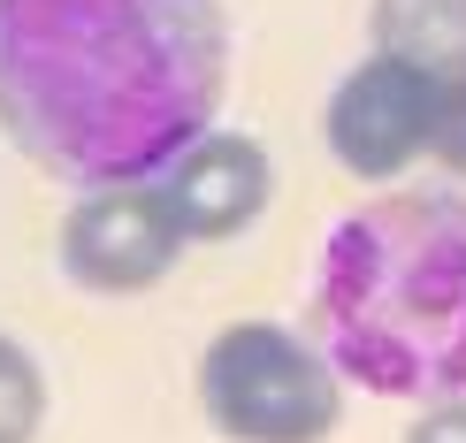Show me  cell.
<instances>
[{
	"mask_svg": "<svg viewBox=\"0 0 466 443\" xmlns=\"http://www.w3.org/2000/svg\"><path fill=\"white\" fill-rule=\"evenodd\" d=\"M429 161L443 168V176L466 184V69H451V76H443V92H436V138H429Z\"/></svg>",
	"mask_w": 466,
	"mask_h": 443,
	"instance_id": "9c48e42d",
	"label": "cell"
},
{
	"mask_svg": "<svg viewBox=\"0 0 466 443\" xmlns=\"http://www.w3.org/2000/svg\"><path fill=\"white\" fill-rule=\"evenodd\" d=\"M54 260L92 298H138L153 283H168V267L184 260V229L168 222L153 184L76 191V206L62 215V237H54Z\"/></svg>",
	"mask_w": 466,
	"mask_h": 443,
	"instance_id": "5b68a950",
	"label": "cell"
},
{
	"mask_svg": "<svg viewBox=\"0 0 466 443\" xmlns=\"http://www.w3.org/2000/svg\"><path fill=\"white\" fill-rule=\"evenodd\" d=\"M367 54H398V62H420L436 76L466 69V0H375Z\"/></svg>",
	"mask_w": 466,
	"mask_h": 443,
	"instance_id": "52a82bcc",
	"label": "cell"
},
{
	"mask_svg": "<svg viewBox=\"0 0 466 443\" xmlns=\"http://www.w3.org/2000/svg\"><path fill=\"white\" fill-rule=\"evenodd\" d=\"M405 443H466V398H443V406H420Z\"/></svg>",
	"mask_w": 466,
	"mask_h": 443,
	"instance_id": "30bf717a",
	"label": "cell"
},
{
	"mask_svg": "<svg viewBox=\"0 0 466 443\" xmlns=\"http://www.w3.org/2000/svg\"><path fill=\"white\" fill-rule=\"evenodd\" d=\"M54 413V390H46V367L24 337L0 329V443H38Z\"/></svg>",
	"mask_w": 466,
	"mask_h": 443,
	"instance_id": "ba28073f",
	"label": "cell"
},
{
	"mask_svg": "<svg viewBox=\"0 0 466 443\" xmlns=\"http://www.w3.org/2000/svg\"><path fill=\"white\" fill-rule=\"evenodd\" d=\"M199 420L222 443H329L344 420V375L290 321H229L199 344Z\"/></svg>",
	"mask_w": 466,
	"mask_h": 443,
	"instance_id": "3957f363",
	"label": "cell"
},
{
	"mask_svg": "<svg viewBox=\"0 0 466 443\" xmlns=\"http://www.w3.org/2000/svg\"><path fill=\"white\" fill-rule=\"evenodd\" d=\"M222 92V0H0V130L69 191L153 184Z\"/></svg>",
	"mask_w": 466,
	"mask_h": 443,
	"instance_id": "6da1fadb",
	"label": "cell"
},
{
	"mask_svg": "<svg viewBox=\"0 0 466 443\" xmlns=\"http://www.w3.org/2000/svg\"><path fill=\"white\" fill-rule=\"evenodd\" d=\"M153 191H161L168 222L184 229V245H229L268 215L276 161H268V146L252 130H207L153 176Z\"/></svg>",
	"mask_w": 466,
	"mask_h": 443,
	"instance_id": "8992f818",
	"label": "cell"
},
{
	"mask_svg": "<svg viewBox=\"0 0 466 443\" xmlns=\"http://www.w3.org/2000/svg\"><path fill=\"white\" fill-rule=\"evenodd\" d=\"M306 337L390 406L466 398V191L405 184L321 237Z\"/></svg>",
	"mask_w": 466,
	"mask_h": 443,
	"instance_id": "7a4b0ae2",
	"label": "cell"
},
{
	"mask_svg": "<svg viewBox=\"0 0 466 443\" xmlns=\"http://www.w3.org/2000/svg\"><path fill=\"white\" fill-rule=\"evenodd\" d=\"M436 92L443 76L420 62H398V54H367L360 69L337 76L321 107V146L344 176L360 184H398L413 161H429L436 138Z\"/></svg>",
	"mask_w": 466,
	"mask_h": 443,
	"instance_id": "277c9868",
	"label": "cell"
}]
</instances>
